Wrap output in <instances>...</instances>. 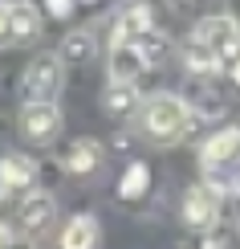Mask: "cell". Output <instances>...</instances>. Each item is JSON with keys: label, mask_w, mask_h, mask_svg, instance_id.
Returning a JSON list of instances; mask_svg holds the SVG:
<instances>
[{"label": "cell", "mask_w": 240, "mask_h": 249, "mask_svg": "<svg viewBox=\"0 0 240 249\" xmlns=\"http://www.w3.org/2000/svg\"><path fill=\"white\" fill-rule=\"evenodd\" d=\"M208 184H216V188H220L224 196H228V192H232V196H240V160H236V163H228V168H224L220 176H212Z\"/></svg>", "instance_id": "ffe728a7"}, {"label": "cell", "mask_w": 240, "mask_h": 249, "mask_svg": "<svg viewBox=\"0 0 240 249\" xmlns=\"http://www.w3.org/2000/svg\"><path fill=\"white\" fill-rule=\"evenodd\" d=\"M45 20H41V8L33 0H13L8 4V29H4V41L8 45H29V41L41 37Z\"/></svg>", "instance_id": "9c48e42d"}, {"label": "cell", "mask_w": 240, "mask_h": 249, "mask_svg": "<svg viewBox=\"0 0 240 249\" xmlns=\"http://www.w3.org/2000/svg\"><path fill=\"white\" fill-rule=\"evenodd\" d=\"M179 57H183L187 74H195V78H212V74H220V70H224V61L216 57V53H208L200 41H192V37L179 45Z\"/></svg>", "instance_id": "e0dca14e"}, {"label": "cell", "mask_w": 240, "mask_h": 249, "mask_svg": "<svg viewBox=\"0 0 240 249\" xmlns=\"http://www.w3.org/2000/svg\"><path fill=\"white\" fill-rule=\"evenodd\" d=\"M143 74H147V66H143V57H139L134 45H110L106 49V78L110 82H134L139 86Z\"/></svg>", "instance_id": "4fadbf2b"}, {"label": "cell", "mask_w": 240, "mask_h": 249, "mask_svg": "<svg viewBox=\"0 0 240 249\" xmlns=\"http://www.w3.org/2000/svg\"><path fill=\"white\" fill-rule=\"evenodd\" d=\"M147 192H151V168L143 160H130L127 168H122V176H118V200L139 204Z\"/></svg>", "instance_id": "2e32d148"}, {"label": "cell", "mask_w": 240, "mask_h": 249, "mask_svg": "<svg viewBox=\"0 0 240 249\" xmlns=\"http://www.w3.org/2000/svg\"><path fill=\"white\" fill-rule=\"evenodd\" d=\"M224 70H228V78H232V82H236V86H240V53H236L232 61H228V66H224Z\"/></svg>", "instance_id": "7402d4cb"}, {"label": "cell", "mask_w": 240, "mask_h": 249, "mask_svg": "<svg viewBox=\"0 0 240 249\" xmlns=\"http://www.w3.org/2000/svg\"><path fill=\"white\" fill-rule=\"evenodd\" d=\"M187 107H192V115H195V119H220V115H224V102L216 98L208 86H204V90H200V94H195L192 102H187Z\"/></svg>", "instance_id": "d6986e66"}, {"label": "cell", "mask_w": 240, "mask_h": 249, "mask_svg": "<svg viewBox=\"0 0 240 249\" xmlns=\"http://www.w3.org/2000/svg\"><path fill=\"white\" fill-rule=\"evenodd\" d=\"M61 82H65V66L57 53H37L20 74V98L25 102H57Z\"/></svg>", "instance_id": "7a4b0ae2"}, {"label": "cell", "mask_w": 240, "mask_h": 249, "mask_svg": "<svg viewBox=\"0 0 240 249\" xmlns=\"http://www.w3.org/2000/svg\"><path fill=\"white\" fill-rule=\"evenodd\" d=\"M98 241H102V225H98L94 213L69 216V221L61 225V237H57L61 249H98Z\"/></svg>", "instance_id": "7c38bea8"}, {"label": "cell", "mask_w": 240, "mask_h": 249, "mask_svg": "<svg viewBox=\"0 0 240 249\" xmlns=\"http://www.w3.org/2000/svg\"><path fill=\"white\" fill-rule=\"evenodd\" d=\"M37 160L33 155H25V151H4L0 155V188L4 192H29L37 184Z\"/></svg>", "instance_id": "30bf717a"}, {"label": "cell", "mask_w": 240, "mask_h": 249, "mask_svg": "<svg viewBox=\"0 0 240 249\" xmlns=\"http://www.w3.org/2000/svg\"><path fill=\"white\" fill-rule=\"evenodd\" d=\"M192 127H195V115H192V107H187L183 94H167V90H159V94L143 98L139 131H143L147 143H155V147H171V143H183Z\"/></svg>", "instance_id": "6da1fadb"}, {"label": "cell", "mask_w": 240, "mask_h": 249, "mask_svg": "<svg viewBox=\"0 0 240 249\" xmlns=\"http://www.w3.org/2000/svg\"><path fill=\"white\" fill-rule=\"evenodd\" d=\"M147 29H155L151 4L147 0H127V4H118V13L110 20V45H134Z\"/></svg>", "instance_id": "52a82bcc"}, {"label": "cell", "mask_w": 240, "mask_h": 249, "mask_svg": "<svg viewBox=\"0 0 240 249\" xmlns=\"http://www.w3.org/2000/svg\"><path fill=\"white\" fill-rule=\"evenodd\" d=\"M16 127H20V139L33 143V147L53 143L61 135V110H57V102H25Z\"/></svg>", "instance_id": "5b68a950"}, {"label": "cell", "mask_w": 240, "mask_h": 249, "mask_svg": "<svg viewBox=\"0 0 240 249\" xmlns=\"http://www.w3.org/2000/svg\"><path fill=\"white\" fill-rule=\"evenodd\" d=\"M192 41H200L208 53H216L228 66L236 53H240V20L228 17V13H216V17H204L200 25L192 29Z\"/></svg>", "instance_id": "277c9868"}, {"label": "cell", "mask_w": 240, "mask_h": 249, "mask_svg": "<svg viewBox=\"0 0 240 249\" xmlns=\"http://www.w3.org/2000/svg\"><path fill=\"white\" fill-rule=\"evenodd\" d=\"M78 4H94V0H78Z\"/></svg>", "instance_id": "d4e9b609"}, {"label": "cell", "mask_w": 240, "mask_h": 249, "mask_svg": "<svg viewBox=\"0 0 240 249\" xmlns=\"http://www.w3.org/2000/svg\"><path fill=\"white\" fill-rule=\"evenodd\" d=\"M139 107H143V98H139L134 82H110L102 90V110L110 119H130V115H139Z\"/></svg>", "instance_id": "5bb4252c"}, {"label": "cell", "mask_w": 240, "mask_h": 249, "mask_svg": "<svg viewBox=\"0 0 240 249\" xmlns=\"http://www.w3.org/2000/svg\"><path fill=\"white\" fill-rule=\"evenodd\" d=\"M4 29H8V4H0V41H4Z\"/></svg>", "instance_id": "cb8c5ba5"}, {"label": "cell", "mask_w": 240, "mask_h": 249, "mask_svg": "<svg viewBox=\"0 0 240 249\" xmlns=\"http://www.w3.org/2000/svg\"><path fill=\"white\" fill-rule=\"evenodd\" d=\"M16 225L29 237L53 229V225H57V196L45 192V188H29L25 196H20V204H16Z\"/></svg>", "instance_id": "8992f818"}, {"label": "cell", "mask_w": 240, "mask_h": 249, "mask_svg": "<svg viewBox=\"0 0 240 249\" xmlns=\"http://www.w3.org/2000/svg\"><path fill=\"white\" fill-rule=\"evenodd\" d=\"M236 229H240V216H236Z\"/></svg>", "instance_id": "484cf974"}, {"label": "cell", "mask_w": 240, "mask_h": 249, "mask_svg": "<svg viewBox=\"0 0 240 249\" xmlns=\"http://www.w3.org/2000/svg\"><path fill=\"white\" fill-rule=\"evenodd\" d=\"M74 4H78V0H45V13L49 17H69V13H74Z\"/></svg>", "instance_id": "44dd1931"}, {"label": "cell", "mask_w": 240, "mask_h": 249, "mask_svg": "<svg viewBox=\"0 0 240 249\" xmlns=\"http://www.w3.org/2000/svg\"><path fill=\"white\" fill-rule=\"evenodd\" d=\"M134 49H139L143 66L155 70V66H163V61H167V53H171V37H167L163 29H147V33L134 41Z\"/></svg>", "instance_id": "ac0fdd59"}, {"label": "cell", "mask_w": 240, "mask_h": 249, "mask_svg": "<svg viewBox=\"0 0 240 249\" xmlns=\"http://www.w3.org/2000/svg\"><path fill=\"white\" fill-rule=\"evenodd\" d=\"M94 53H98V37H94L90 29H69V33L61 37V49H57L61 66H86Z\"/></svg>", "instance_id": "9a60e30c"}, {"label": "cell", "mask_w": 240, "mask_h": 249, "mask_svg": "<svg viewBox=\"0 0 240 249\" xmlns=\"http://www.w3.org/2000/svg\"><path fill=\"white\" fill-rule=\"evenodd\" d=\"M236 160H240V127H220V131H212L200 143V168L208 176L224 172L228 163H236Z\"/></svg>", "instance_id": "ba28073f"}, {"label": "cell", "mask_w": 240, "mask_h": 249, "mask_svg": "<svg viewBox=\"0 0 240 249\" xmlns=\"http://www.w3.org/2000/svg\"><path fill=\"white\" fill-rule=\"evenodd\" d=\"M102 160H106V147H102L98 139H90V135L74 139L65 147V155H61V163H65L69 176H94V172L102 168Z\"/></svg>", "instance_id": "8fae6325"}, {"label": "cell", "mask_w": 240, "mask_h": 249, "mask_svg": "<svg viewBox=\"0 0 240 249\" xmlns=\"http://www.w3.org/2000/svg\"><path fill=\"white\" fill-rule=\"evenodd\" d=\"M13 241H16V237H13V229H8V225L0 221V249H8V245H13Z\"/></svg>", "instance_id": "603a6c76"}, {"label": "cell", "mask_w": 240, "mask_h": 249, "mask_svg": "<svg viewBox=\"0 0 240 249\" xmlns=\"http://www.w3.org/2000/svg\"><path fill=\"white\" fill-rule=\"evenodd\" d=\"M183 225L192 233H216V225H220V213H224V192L216 188V184H208V180H200V184H192V188L183 192Z\"/></svg>", "instance_id": "3957f363"}]
</instances>
